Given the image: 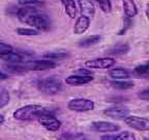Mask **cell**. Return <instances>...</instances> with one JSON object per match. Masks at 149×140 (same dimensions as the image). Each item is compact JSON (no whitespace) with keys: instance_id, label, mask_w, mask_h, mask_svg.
I'll return each mask as SVG.
<instances>
[{"instance_id":"obj_1","label":"cell","mask_w":149,"mask_h":140,"mask_svg":"<svg viewBox=\"0 0 149 140\" xmlns=\"http://www.w3.org/2000/svg\"><path fill=\"white\" fill-rule=\"evenodd\" d=\"M50 111L47 108L42 107V105H37V104H30V105H26L23 107L19 108L14 112L15 119L22 121H29L33 119H37L40 116L44 114H48Z\"/></svg>"},{"instance_id":"obj_2","label":"cell","mask_w":149,"mask_h":140,"mask_svg":"<svg viewBox=\"0 0 149 140\" xmlns=\"http://www.w3.org/2000/svg\"><path fill=\"white\" fill-rule=\"evenodd\" d=\"M37 88L47 96H54L62 90V82L58 77L52 76L40 80L37 83Z\"/></svg>"},{"instance_id":"obj_3","label":"cell","mask_w":149,"mask_h":140,"mask_svg":"<svg viewBox=\"0 0 149 140\" xmlns=\"http://www.w3.org/2000/svg\"><path fill=\"white\" fill-rule=\"evenodd\" d=\"M26 24L30 26L31 28H34V29H36L38 31H48L51 29L52 22L47 15L38 12L32 18L29 19Z\"/></svg>"},{"instance_id":"obj_4","label":"cell","mask_w":149,"mask_h":140,"mask_svg":"<svg viewBox=\"0 0 149 140\" xmlns=\"http://www.w3.org/2000/svg\"><path fill=\"white\" fill-rule=\"evenodd\" d=\"M94 102L89 99L76 98L68 102V108L70 111L76 112H87L94 109Z\"/></svg>"},{"instance_id":"obj_5","label":"cell","mask_w":149,"mask_h":140,"mask_svg":"<svg viewBox=\"0 0 149 140\" xmlns=\"http://www.w3.org/2000/svg\"><path fill=\"white\" fill-rule=\"evenodd\" d=\"M27 70L31 71H46L52 70L57 66L56 61L49 60V59H33V60H28L24 64Z\"/></svg>"},{"instance_id":"obj_6","label":"cell","mask_w":149,"mask_h":140,"mask_svg":"<svg viewBox=\"0 0 149 140\" xmlns=\"http://www.w3.org/2000/svg\"><path fill=\"white\" fill-rule=\"evenodd\" d=\"M125 125L138 131H149V118L140 117L137 115H128L123 119Z\"/></svg>"},{"instance_id":"obj_7","label":"cell","mask_w":149,"mask_h":140,"mask_svg":"<svg viewBox=\"0 0 149 140\" xmlns=\"http://www.w3.org/2000/svg\"><path fill=\"white\" fill-rule=\"evenodd\" d=\"M37 120H38L40 126H42L46 130L51 131V132L58 131L61 127V121L56 116L50 114V113L40 116L37 118Z\"/></svg>"},{"instance_id":"obj_8","label":"cell","mask_w":149,"mask_h":140,"mask_svg":"<svg viewBox=\"0 0 149 140\" xmlns=\"http://www.w3.org/2000/svg\"><path fill=\"white\" fill-rule=\"evenodd\" d=\"M116 63V60L111 57L94 58L85 61V66L88 69H110Z\"/></svg>"},{"instance_id":"obj_9","label":"cell","mask_w":149,"mask_h":140,"mask_svg":"<svg viewBox=\"0 0 149 140\" xmlns=\"http://www.w3.org/2000/svg\"><path fill=\"white\" fill-rule=\"evenodd\" d=\"M91 128L92 130L96 131V132H102V133H113V132H117L120 129L118 125L111 123V121H106V120H96L93 121L91 124Z\"/></svg>"},{"instance_id":"obj_10","label":"cell","mask_w":149,"mask_h":140,"mask_svg":"<svg viewBox=\"0 0 149 140\" xmlns=\"http://www.w3.org/2000/svg\"><path fill=\"white\" fill-rule=\"evenodd\" d=\"M104 115L113 119H124L130 115V110L125 107H111L104 110Z\"/></svg>"},{"instance_id":"obj_11","label":"cell","mask_w":149,"mask_h":140,"mask_svg":"<svg viewBox=\"0 0 149 140\" xmlns=\"http://www.w3.org/2000/svg\"><path fill=\"white\" fill-rule=\"evenodd\" d=\"M80 12L82 16H85L89 19H92L95 15V7L91 2V0H78Z\"/></svg>"},{"instance_id":"obj_12","label":"cell","mask_w":149,"mask_h":140,"mask_svg":"<svg viewBox=\"0 0 149 140\" xmlns=\"http://www.w3.org/2000/svg\"><path fill=\"white\" fill-rule=\"evenodd\" d=\"M93 80V76H81V75H70L65 79V83L68 85H74V86H80V85H85L87 83H90Z\"/></svg>"},{"instance_id":"obj_13","label":"cell","mask_w":149,"mask_h":140,"mask_svg":"<svg viewBox=\"0 0 149 140\" xmlns=\"http://www.w3.org/2000/svg\"><path fill=\"white\" fill-rule=\"evenodd\" d=\"M37 13H38V10L33 6H22V7H20V9H19L17 17H18L19 20H20L22 23L26 24L28 22V20H29L30 18H32V17L34 16V15H36Z\"/></svg>"},{"instance_id":"obj_14","label":"cell","mask_w":149,"mask_h":140,"mask_svg":"<svg viewBox=\"0 0 149 140\" xmlns=\"http://www.w3.org/2000/svg\"><path fill=\"white\" fill-rule=\"evenodd\" d=\"M90 26V19L85 16L79 17L76 21V24L74 26V34H83L88 30Z\"/></svg>"},{"instance_id":"obj_15","label":"cell","mask_w":149,"mask_h":140,"mask_svg":"<svg viewBox=\"0 0 149 140\" xmlns=\"http://www.w3.org/2000/svg\"><path fill=\"white\" fill-rule=\"evenodd\" d=\"M130 51V46L126 43H118V44L112 46L110 49L106 51V53L113 56H122L125 55Z\"/></svg>"},{"instance_id":"obj_16","label":"cell","mask_w":149,"mask_h":140,"mask_svg":"<svg viewBox=\"0 0 149 140\" xmlns=\"http://www.w3.org/2000/svg\"><path fill=\"white\" fill-rule=\"evenodd\" d=\"M122 5L125 17L133 19L138 15V7L134 0H122Z\"/></svg>"},{"instance_id":"obj_17","label":"cell","mask_w":149,"mask_h":140,"mask_svg":"<svg viewBox=\"0 0 149 140\" xmlns=\"http://www.w3.org/2000/svg\"><path fill=\"white\" fill-rule=\"evenodd\" d=\"M63 7H64L65 14L70 19H74L77 16V5L74 0H61Z\"/></svg>"},{"instance_id":"obj_18","label":"cell","mask_w":149,"mask_h":140,"mask_svg":"<svg viewBox=\"0 0 149 140\" xmlns=\"http://www.w3.org/2000/svg\"><path fill=\"white\" fill-rule=\"evenodd\" d=\"M109 76L114 80H125L130 77V74L127 70L120 68H115L110 70Z\"/></svg>"},{"instance_id":"obj_19","label":"cell","mask_w":149,"mask_h":140,"mask_svg":"<svg viewBox=\"0 0 149 140\" xmlns=\"http://www.w3.org/2000/svg\"><path fill=\"white\" fill-rule=\"evenodd\" d=\"M70 57V54L68 52L59 51V52H48L44 55L45 59H49V60H63V59H68Z\"/></svg>"},{"instance_id":"obj_20","label":"cell","mask_w":149,"mask_h":140,"mask_svg":"<svg viewBox=\"0 0 149 140\" xmlns=\"http://www.w3.org/2000/svg\"><path fill=\"white\" fill-rule=\"evenodd\" d=\"M100 41V35H91V36H87L85 38H83V40H81L78 45L81 48H90V47L98 44Z\"/></svg>"},{"instance_id":"obj_21","label":"cell","mask_w":149,"mask_h":140,"mask_svg":"<svg viewBox=\"0 0 149 140\" xmlns=\"http://www.w3.org/2000/svg\"><path fill=\"white\" fill-rule=\"evenodd\" d=\"M111 86L120 90H126L133 88L135 86V83L133 81H125V80H114L111 82Z\"/></svg>"},{"instance_id":"obj_22","label":"cell","mask_w":149,"mask_h":140,"mask_svg":"<svg viewBox=\"0 0 149 140\" xmlns=\"http://www.w3.org/2000/svg\"><path fill=\"white\" fill-rule=\"evenodd\" d=\"M22 58H23V56H22L21 53H17V52L14 51L0 55V59H2V60L7 61V62H10V63L20 62L22 60Z\"/></svg>"},{"instance_id":"obj_23","label":"cell","mask_w":149,"mask_h":140,"mask_svg":"<svg viewBox=\"0 0 149 140\" xmlns=\"http://www.w3.org/2000/svg\"><path fill=\"white\" fill-rule=\"evenodd\" d=\"M5 70L12 74H24L28 71L25 65L21 64H7L5 66Z\"/></svg>"},{"instance_id":"obj_24","label":"cell","mask_w":149,"mask_h":140,"mask_svg":"<svg viewBox=\"0 0 149 140\" xmlns=\"http://www.w3.org/2000/svg\"><path fill=\"white\" fill-rule=\"evenodd\" d=\"M17 33L22 36H35L40 34V31L34 29V28H18Z\"/></svg>"},{"instance_id":"obj_25","label":"cell","mask_w":149,"mask_h":140,"mask_svg":"<svg viewBox=\"0 0 149 140\" xmlns=\"http://www.w3.org/2000/svg\"><path fill=\"white\" fill-rule=\"evenodd\" d=\"M134 73L137 75L138 77H148L149 76V66L147 63L145 64H141L136 66V69L134 70Z\"/></svg>"},{"instance_id":"obj_26","label":"cell","mask_w":149,"mask_h":140,"mask_svg":"<svg viewBox=\"0 0 149 140\" xmlns=\"http://www.w3.org/2000/svg\"><path fill=\"white\" fill-rule=\"evenodd\" d=\"M59 140H85V137L80 133H63Z\"/></svg>"},{"instance_id":"obj_27","label":"cell","mask_w":149,"mask_h":140,"mask_svg":"<svg viewBox=\"0 0 149 140\" xmlns=\"http://www.w3.org/2000/svg\"><path fill=\"white\" fill-rule=\"evenodd\" d=\"M9 100H10V96L8 91L4 88L0 89V109L6 106L9 103Z\"/></svg>"},{"instance_id":"obj_28","label":"cell","mask_w":149,"mask_h":140,"mask_svg":"<svg viewBox=\"0 0 149 140\" xmlns=\"http://www.w3.org/2000/svg\"><path fill=\"white\" fill-rule=\"evenodd\" d=\"M96 2L105 14H110L112 12V3L110 0H96Z\"/></svg>"},{"instance_id":"obj_29","label":"cell","mask_w":149,"mask_h":140,"mask_svg":"<svg viewBox=\"0 0 149 140\" xmlns=\"http://www.w3.org/2000/svg\"><path fill=\"white\" fill-rule=\"evenodd\" d=\"M132 25H133V22H132V19L127 18V17H125V18L123 19V27L121 28L120 30H119L118 32V35H123L126 33V31L130 29V27H132Z\"/></svg>"},{"instance_id":"obj_30","label":"cell","mask_w":149,"mask_h":140,"mask_svg":"<svg viewBox=\"0 0 149 140\" xmlns=\"http://www.w3.org/2000/svg\"><path fill=\"white\" fill-rule=\"evenodd\" d=\"M116 140H136V136L135 134L130 133L128 131H124L116 135Z\"/></svg>"},{"instance_id":"obj_31","label":"cell","mask_w":149,"mask_h":140,"mask_svg":"<svg viewBox=\"0 0 149 140\" xmlns=\"http://www.w3.org/2000/svg\"><path fill=\"white\" fill-rule=\"evenodd\" d=\"M42 1V0H19V3L22 4L23 6H33L35 5L40 4Z\"/></svg>"},{"instance_id":"obj_32","label":"cell","mask_w":149,"mask_h":140,"mask_svg":"<svg viewBox=\"0 0 149 140\" xmlns=\"http://www.w3.org/2000/svg\"><path fill=\"white\" fill-rule=\"evenodd\" d=\"M13 51H14L13 46H10V45H8V44H5V43L0 42V55L9 53V52H13Z\"/></svg>"},{"instance_id":"obj_33","label":"cell","mask_w":149,"mask_h":140,"mask_svg":"<svg viewBox=\"0 0 149 140\" xmlns=\"http://www.w3.org/2000/svg\"><path fill=\"white\" fill-rule=\"evenodd\" d=\"M74 75H81V76H92L93 73L92 71L88 70V69H78L74 72Z\"/></svg>"},{"instance_id":"obj_34","label":"cell","mask_w":149,"mask_h":140,"mask_svg":"<svg viewBox=\"0 0 149 140\" xmlns=\"http://www.w3.org/2000/svg\"><path fill=\"white\" fill-rule=\"evenodd\" d=\"M138 97L143 101H149V87L138 92Z\"/></svg>"},{"instance_id":"obj_35","label":"cell","mask_w":149,"mask_h":140,"mask_svg":"<svg viewBox=\"0 0 149 140\" xmlns=\"http://www.w3.org/2000/svg\"><path fill=\"white\" fill-rule=\"evenodd\" d=\"M125 101V98L124 97H111V98L107 99V102H111V103H121Z\"/></svg>"},{"instance_id":"obj_36","label":"cell","mask_w":149,"mask_h":140,"mask_svg":"<svg viewBox=\"0 0 149 140\" xmlns=\"http://www.w3.org/2000/svg\"><path fill=\"white\" fill-rule=\"evenodd\" d=\"M19 9H20V7L16 6V5H13V6H9L8 8H7V13H8L9 15H13V16H17Z\"/></svg>"},{"instance_id":"obj_37","label":"cell","mask_w":149,"mask_h":140,"mask_svg":"<svg viewBox=\"0 0 149 140\" xmlns=\"http://www.w3.org/2000/svg\"><path fill=\"white\" fill-rule=\"evenodd\" d=\"M100 140H116V136L115 135H104V136H102Z\"/></svg>"},{"instance_id":"obj_38","label":"cell","mask_w":149,"mask_h":140,"mask_svg":"<svg viewBox=\"0 0 149 140\" xmlns=\"http://www.w3.org/2000/svg\"><path fill=\"white\" fill-rule=\"evenodd\" d=\"M8 78V75L4 74V73L0 72V81H3V80H6Z\"/></svg>"},{"instance_id":"obj_39","label":"cell","mask_w":149,"mask_h":140,"mask_svg":"<svg viewBox=\"0 0 149 140\" xmlns=\"http://www.w3.org/2000/svg\"><path fill=\"white\" fill-rule=\"evenodd\" d=\"M4 120H5L4 116H3L2 114H0V125H2L3 123H4Z\"/></svg>"},{"instance_id":"obj_40","label":"cell","mask_w":149,"mask_h":140,"mask_svg":"<svg viewBox=\"0 0 149 140\" xmlns=\"http://www.w3.org/2000/svg\"><path fill=\"white\" fill-rule=\"evenodd\" d=\"M145 14H146L147 19L149 20V7H147V8H146V12H145Z\"/></svg>"},{"instance_id":"obj_41","label":"cell","mask_w":149,"mask_h":140,"mask_svg":"<svg viewBox=\"0 0 149 140\" xmlns=\"http://www.w3.org/2000/svg\"><path fill=\"white\" fill-rule=\"evenodd\" d=\"M147 64H148V66H149V62H147Z\"/></svg>"},{"instance_id":"obj_42","label":"cell","mask_w":149,"mask_h":140,"mask_svg":"<svg viewBox=\"0 0 149 140\" xmlns=\"http://www.w3.org/2000/svg\"><path fill=\"white\" fill-rule=\"evenodd\" d=\"M85 140H86V139H85Z\"/></svg>"}]
</instances>
